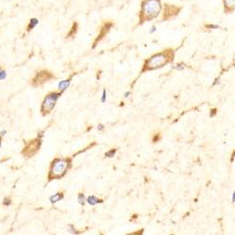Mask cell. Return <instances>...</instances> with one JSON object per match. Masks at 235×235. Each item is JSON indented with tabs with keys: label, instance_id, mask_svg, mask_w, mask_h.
Listing matches in <instances>:
<instances>
[{
	"label": "cell",
	"instance_id": "obj_1",
	"mask_svg": "<svg viewBox=\"0 0 235 235\" xmlns=\"http://www.w3.org/2000/svg\"><path fill=\"white\" fill-rule=\"evenodd\" d=\"M162 10V0H142L138 12V26L154 20L161 14Z\"/></svg>",
	"mask_w": 235,
	"mask_h": 235
},
{
	"label": "cell",
	"instance_id": "obj_2",
	"mask_svg": "<svg viewBox=\"0 0 235 235\" xmlns=\"http://www.w3.org/2000/svg\"><path fill=\"white\" fill-rule=\"evenodd\" d=\"M72 166L70 158H55L51 163L48 173V180H57L62 178Z\"/></svg>",
	"mask_w": 235,
	"mask_h": 235
},
{
	"label": "cell",
	"instance_id": "obj_3",
	"mask_svg": "<svg viewBox=\"0 0 235 235\" xmlns=\"http://www.w3.org/2000/svg\"><path fill=\"white\" fill-rule=\"evenodd\" d=\"M173 57H174V52H173L172 49H166V50L155 54L151 57H150L149 59H147L145 66L148 70L157 69V68H160L165 64L168 63L173 58Z\"/></svg>",
	"mask_w": 235,
	"mask_h": 235
},
{
	"label": "cell",
	"instance_id": "obj_4",
	"mask_svg": "<svg viewBox=\"0 0 235 235\" xmlns=\"http://www.w3.org/2000/svg\"><path fill=\"white\" fill-rule=\"evenodd\" d=\"M61 94H62V91H58V92L54 91L49 93L47 96L44 98L41 108V112L42 114V116L48 115V114L51 113V111L54 109V107L55 106L57 99L61 96Z\"/></svg>",
	"mask_w": 235,
	"mask_h": 235
},
{
	"label": "cell",
	"instance_id": "obj_5",
	"mask_svg": "<svg viewBox=\"0 0 235 235\" xmlns=\"http://www.w3.org/2000/svg\"><path fill=\"white\" fill-rule=\"evenodd\" d=\"M182 10V6L165 3V4L163 5V10H162V12H161V14H162L161 21L165 22V21H170L172 19H174V18H176L181 13Z\"/></svg>",
	"mask_w": 235,
	"mask_h": 235
},
{
	"label": "cell",
	"instance_id": "obj_6",
	"mask_svg": "<svg viewBox=\"0 0 235 235\" xmlns=\"http://www.w3.org/2000/svg\"><path fill=\"white\" fill-rule=\"evenodd\" d=\"M41 145H42V141L40 138L32 139L31 141L27 142L26 144V146H24L23 151H22V154H23V156L26 157V158L33 157L39 151L40 148H41Z\"/></svg>",
	"mask_w": 235,
	"mask_h": 235
},
{
	"label": "cell",
	"instance_id": "obj_7",
	"mask_svg": "<svg viewBox=\"0 0 235 235\" xmlns=\"http://www.w3.org/2000/svg\"><path fill=\"white\" fill-rule=\"evenodd\" d=\"M54 78V75L50 72L46 70L40 71L39 73H37L35 77L32 79V86H39L44 84L45 82L49 81L50 79Z\"/></svg>",
	"mask_w": 235,
	"mask_h": 235
},
{
	"label": "cell",
	"instance_id": "obj_8",
	"mask_svg": "<svg viewBox=\"0 0 235 235\" xmlns=\"http://www.w3.org/2000/svg\"><path fill=\"white\" fill-rule=\"evenodd\" d=\"M113 26H114V23H113V22H110V21L104 22L103 24H102V26H101V28H100V31H99V34H98L97 38L95 39V41L93 42L92 48L96 47V45L104 38V37L107 35V33L110 31V29L112 28Z\"/></svg>",
	"mask_w": 235,
	"mask_h": 235
},
{
	"label": "cell",
	"instance_id": "obj_9",
	"mask_svg": "<svg viewBox=\"0 0 235 235\" xmlns=\"http://www.w3.org/2000/svg\"><path fill=\"white\" fill-rule=\"evenodd\" d=\"M223 8L226 14L235 11V0H223Z\"/></svg>",
	"mask_w": 235,
	"mask_h": 235
},
{
	"label": "cell",
	"instance_id": "obj_10",
	"mask_svg": "<svg viewBox=\"0 0 235 235\" xmlns=\"http://www.w3.org/2000/svg\"><path fill=\"white\" fill-rule=\"evenodd\" d=\"M77 31H78V23H77V22H73V26H72V27H71V29H70V31L67 33L66 39L73 38V37L76 35Z\"/></svg>",
	"mask_w": 235,
	"mask_h": 235
},
{
	"label": "cell",
	"instance_id": "obj_11",
	"mask_svg": "<svg viewBox=\"0 0 235 235\" xmlns=\"http://www.w3.org/2000/svg\"><path fill=\"white\" fill-rule=\"evenodd\" d=\"M38 24H39V20L37 19V18H31V19H30V21H29L28 26H27L26 31H27V32H30Z\"/></svg>",
	"mask_w": 235,
	"mask_h": 235
},
{
	"label": "cell",
	"instance_id": "obj_12",
	"mask_svg": "<svg viewBox=\"0 0 235 235\" xmlns=\"http://www.w3.org/2000/svg\"><path fill=\"white\" fill-rule=\"evenodd\" d=\"M63 199V193L62 192H58L55 195H54L53 197H50V201L52 203H55L57 201H60V199Z\"/></svg>",
	"mask_w": 235,
	"mask_h": 235
},
{
	"label": "cell",
	"instance_id": "obj_13",
	"mask_svg": "<svg viewBox=\"0 0 235 235\" xmlns=\"http://www.w3.org/2000/svg\"><path fill=\"white\" fill-rule=\"evenodd\" d=\"M70 85V79L68 80H63V81H61L59 84H58V88H59V90L61 91H64L65 89H66L68 86Z\"/></svg>",
	"mask_w": 235,
	"mask_h": 235
},
{
	"label": "cell",
	"instance_id": "obj_14",
	"mask_svg": "<svg viewBox=\"0 0 235 235\" xmlns=\"http://www.w3.org/2000/svg\"><path fill=\"white\" fill-rule=\"evenodd\" d=\"M98 201H99V199L94 196L89 197L88 199V204H90V205H95L96 203H98Z\"/></svg>",
	"mask_w": 235,
	"mask_h": 235
},
{
	"label": "cell",
	"instance_id": "obj_15",
	"mask_svg": "<svg viewBox=\"0 0 235 235\" xmlns=\"http://www.w3.org/2000/svg\"><path fill=\"white\" fill-rule=\"evenodd\" d=\"M204 27L207 29H217V28H220V26H218V24H206Z\"/></svg>",
	"mask_w": 235,
	"mask_h": 235
},
{
	"label": "cell",
	"instance_id": "obj_16",
	"mask_svg": "<svg viewBox=\"0 0 235 235\" xmlns=\"http://www.w3.org/2000/svg\"><path fill=\"white\" fill-rule=\"evenodd\" d=\"M78 201H79L80 204H84L85 203V197L82 193H80L78 195Z\"/></svg>",
	"mask_w": 235,
	"mask_h": 235
},
{
	"label": "cell",
	"instance_id": "obj_17",
	"mask_svg": "<svg viewBox=\"0 0 235 235\" xmlns=\"http://www.w3.org/2000/svg\"><path fill=\"white\" fill-rule=\"evenodd\" d=\"M115 153H116V150H110L109 151H107V152L106 153V157H112L115 155Z\"/></svg>",
	"mask_w": 235,
	"mask_h": 235
},
{
	"label": "cell",
	"instance_id": "obj_18",
	"mask_svg": "<svg viewBox=\"0 0 235 235\" xmlns=\"http://www.w3.org/2000/svg\"><path fill=\"white\" fill-rule=\"evenodd\" d=\"M106 91L104 90L103 91V96H102V102H103V103H104V102H106Z\"/></svg>",
	"mask_w": 235,
	"mask_h": 235
},
{
	"label": "cell",
	"instance_id": "obj_19",
	"mask_svg": "<svg viewBox=\"0 0 235 235\" xmlns=\"http://www.w3.org/2000/svg\"><path fill=\"white\" fill-rule=\"evenodd\" d=\"M6 77V72L5 71H0V79H4Z\"/></svg>",
	"mask_w": 235,
	"mask_h": 235
},
{
	"label": "cell",
	"instance_id": "obj_20",
	"mask_svg": "<svg viewBox=\"0 0 235 235\" xmlns=\"http://www.w3.org/2000/svg\"><path fill=\"white\" fill-rule=\"evenodd\" d=\"M156 31V27H155V26H152L151 27V29H150V33L151 34H152V33H154Z\"/></svg>",
	"mask_w": 235,
	"mask_h": 235
},
{
	"label": "cell",
	"instance_id": "obj_21",
	"mask_svg": "<svg viewBox=\"0 0 235 235\" xmlns=\"http://www.w3.org/2000/svg\"><path fill=\"white\" fill-rule=\"evenodd\" d=\"M104 128V127L103 124H99V125H98V131H103Z\"/></svg>",
	"mask_w": 235,
	"mask_h": 235
},
{
	"label": "cell",
	"instance_id": "obj_22",
	"mask_svg": "<svg viewBox=\"0 0 235 235\" xmlns=\"http://www.w3.org/2000/svg\"><path fill=\"white\" fill-rule=\"evenodd\" d=\"M215 113H216V110L214 109V110H213V114H211V117H214L215 115Z\"/></svg>",
	"mask_w": 235,
	"mask_h": 235
},
{
	"label": "cell",
	"instance_id": "obj_23",
	"mask_svg": "<svg viewBox=\"0 0 235 235\" xmlns=\"http://www.w3.org/2000/svg\"><path fill=\"white\" fill-rule=\"evenodd\" d=\"M129 95H130V92H126V93L124 94V97L127 98V97H129Z\"/></svg>",
	"mask_w": 235,
	"mask_h": 235
},
{
	"label": "cell",
	"instance_id": "obj_24",
	"mask_svg": "<svg viewBox=\"0 0 235 235\" xmlns=\"http://www.w3.org/2000/svg\"><path fill=\"white\" fill-rule=\"evenodd\" d=\"M232 202H235V192L232 195Z\"/></svg>",
	"mask_w": 235,
	"mask_h": 235
},
{
	"label": "cell",
	"instance_id": "obj_25",
	"mask_svg": "<svg viewBox=\"0 0 235 235\" xmlns=\"http://www.w3.org/2000/svg\"><path fill=\"white\" fill-rule=\"evenodd\" d=\"M0 146H1V138H0Z\"/></svg>",
	"mask_w": 235,
	"mask_h": 235
}]
</instances>
